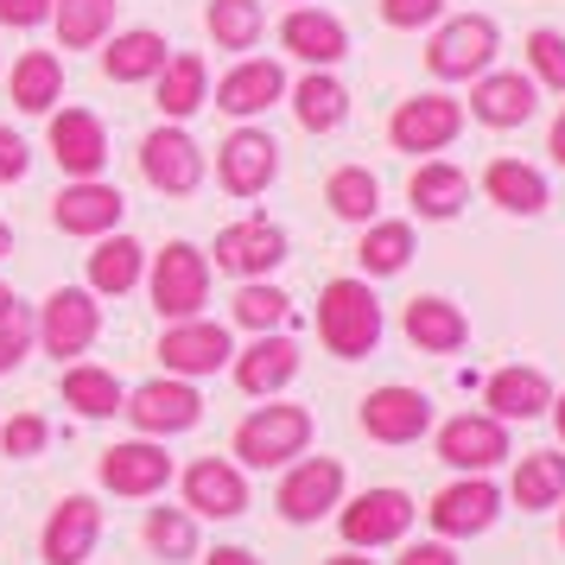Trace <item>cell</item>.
I'll return each instance as SVG.
<instances>
[{"instance_id": "cell-1", "label": "cell", "mask_w": 565, "mask_h": 565, "mask_svg": "<svg viewBox=\"0 0 565 565\" xmlns=\"http://www.w3.org/2000/svg\"><path fill=\"white\" fill-rule=\"evenodd\" d=\"M318 343L343 362L369 356L382 343V299L369 292V280H331L318 292Z\"/></svg>"}, {"instance_id": "cell-2", "label": "cell", "mask_w": 565, "mask_h": 565, "mask_svg": "<svg viewBox=\"0 0 565 565\" xmlns=\"http://www.w3.org/2000/svg\"><path fill=\"white\" fill-rule=\"evenodd\" d=\"M306 445H311V413L292 407V401H267L235 426V463H248V470H280V463L306 458Z\"/></svg>"}, {"instance_id": "cell-3", "label": "cell", "mask_w": 565, "mask_h": 565, "mask_svg": "<svg viewBox=\"0 0 565 565\" xmlns=\"http://www.w3.org/2000/svg\"><path fill=\"white\" fill-rule=\"evenodd\" d=\"M153 306L159 318H204L210 306V255L191 242H166L153 255Z\"/></svg>"}, {"instance_id": "cell-4", "label": "cell", "mask_w": 565, "mask_h": 565, "mask_svg": "<svg viewBox=\"0 0 565 565\" xmlns=\"http://www.w3.org/2000/svg\"><path fill=\"white\" fill-rule=\"evenodd\" d=\"M495 45H502V32L489 13H463V20H445L433 32V45H426V71L445 83H463V77H483L489 64H495Z\"/></svg>"}, {"instance_id": "cell-5", "label": "cell", "mask_w": 565, "mask_h": 565, "mask_svg": "<svg viewBox=\"0 0 565 565\" xmlns=\"http://www.w3.org/2000/svg\"><path fill=\"white\" fill-rule=\"evenodd\" d=\"M121 413L134 419V433L140 438H179L191 433L198 419H204V394L191 382H179V375H159V382H140L121 401Z\"/></svg>"}, {"instance_id": "cell-6", "label": "cell", "mask_w": 565, "mask_h": 565, "mask_svg": "<svg viewBox=\"0 0 565 565\" xmlns=\"http://www.w3.org/2000/svg\"><path fill=\"white\" fill-rule=\"evenodd\" d=\"M413 514L419 509H413L407 489H362L356 502H337V527H343V540H350L356 553H375V546L407 540Z\"/></svg>"}, {"instance_id": "cell-7", "label": "cell", "mask_w": 565, "mask_h": 565, "mask_svg": "<svg viewBox=\"0 0 565 565\" xmlns=\"http://www.w3.org/2000/svg\"><path fill=\"white\" fill-rule=\"evenodd\" d=\"M39 343L52 350V356H83L96 337H103V306H96V292L89 286H57L52 299L39 306Z\"/></svg>"}, {"instance_id": "cell-8", "label": "cell", "mask_w": 565, "mask_h": 565, "mask_svg": "<svg viewBox=\"0 0 565 565\" xmlns=\"http://www.w3.org/2000/svg\"><path fill=\"white\" fill-rule=\"evenodd\" d=\"M509 458V426L495 413H458L438 426V463H451L458 477H489Z\"/></svg>"}, {"instance_id": "cell-9", "label": "cell", "mask_w": 565, "mask_h": 565, "mask_svg": "<svg viewBox=\"0 0 565 565\" xmlns=\"http://www.w3.org/2000/svg\"><path fill=\"white\" fill-rule=\"evenodd\" d=\"M458 134H463V103L458 96H438V89L401 103L394 121H387V140H394L401 153H445Z\"/></svg>"}, {"instance_id": "cell-10", "label": "cell", "mask_w": 565, "mask_h": 565, "mask_svg": "<svg viewBox=\"0 0 565 565\" xmlns=\"http://www.w3.org/2000/svg\"><path fill=\"white\" fill-rule=\"evenodd\" d=\"M235 343L223 324H210V318H179L172 331L159 337V362H166V375H179V382H198V375H216V369H230Z\"/></svg>"}, {"instance_id": "cell-11", "label": "cell", "mask_w": 565, "mask_h": 565, "mask_svg": "<svg viewBox=\"0 0 565 565\" xmlns=\"http://www.w3.org/2000/svg\"><path fill=\"white\" fill-rule=\"evenodd\" d=\"M495 514H502V489L489 483V477H458L451 489L433 495L426 521H433L438 540H470V534H489Z\"/></svg>"}, {"instance_id": "cell-12", "label": "cell", "mask_w": 565, "mask_h": 565, "mask_svg": "<svg viewBox=\"0 0 565 565\" xmlns=\"http://www.w3.org/2000/svg\"><path fill=\"white\" fill-rule=\"evenodd\" d=\"M362 433L375 438V445H419V438L433 433V401L419 387L387 382L362 401Z\"/></svg>"}, {"instance_id": "cell-13", "label": "cell", "mask_w": 565, "mask_h": 565, "mask_svg": "<svg viewBox=\"0 0 565 565\" xmlns=\"http://www.w3.org/2000/svg\"><path fill=\"white\" fill-rule=\"evenodd\" d=\"M337 502H343V463L337 458H292L286 463V483H280V495H274V509H280L292 527L331 514Z\"/></svg>"}, {"instance_id": "cell-14", "label": "cell", "mask_w": 565, "mask_h": 565, "mask_svg": "<svg viewBox=\"0 0 565 565\" xmlns=\"http://www.w3.org/2000/svg\"><path fill=\"white\" fill-rule=\"evenodd\" d=\"M216 179L230 198H260L267 184L280 179V147H274V134L260 128H235L223 147H216Z\"/></svg>"}, {"instance_id": "cell-15", "label": "cell", "mask_w": 565, "mask_h": 565, "mask_svg": "<svg viewBox=\"0 0 565 565\" xmlns=\"http://www.w3.org/2000/svg\"><path fill=\"white\" fill-rule=\"evenodd\" d=\"M280 260H286V230L267 223V216H242L216 235V267L235 274V280H267Z\"/></svg>"}, {"instance_id": "cell-16", "label": "cell", "mask_w": 565, "mask_h": 565, "mask_svg": "<svg viewBox=\"0 0 565 565\" xmlns=\"http://www.w3.org/2000/svg\"><path fill=\"white\" fill-rule=\"evenodd\" d=\"M140 172L166 198H191L204 184V153H198V140L184 128H153L140 140Z\"/></svg>"}, {"instance_id": "cell-17", "label": "cell", "mask_w": 565, "mask_h": 565, "mask_svg": "<svg viewBox=\"0 0 565 565\" xmlns=\"http://www.w3.org/2000/svg\"><path fill=\"white\" fill-rule=\"evenodd\" d=\"M96 477H103V489H115V495L147 502V495H159V489L172 483V458H166L159 438H128V445H108L103 451Z\"/></svg>"}, {"instance_id": "cell-18", "label": "cell", "mask_w": 565, "mask_h": 565, "mask_svg": "<svg viewBox=\"0 0 565 565\" xmlns=\"http://www.w3.org/2000/svg\"><path fill=\"white\" fill-rule=\"evenodd\" d=\"M121 210H128V198L115 191V184L103 179H77V184H64L57 191V204H52V223L64 235H115L121 230Z\"/></svg>"}, {"instance_id": "cell-19", "label": "cell", "mask_w": 565, "mask_h": 565, "mask_svg": "<svg viewBox=\"0 0 565 565\" xmlns=\"http://www.w3.org/2000/svg\"><path fill=\"white\" fill-rule=\"evenodd\" d=\"M96 540H103V509H96V495H64L45 521V534H39V553L45 565H83L96 553Z\"/></svg>"}, {"instance_id": "cell-20", "label": "cell", "mask_w": 565, "mask_h": 565, "mask_svg": "<svg viewBox=\"0 0 565 565\" xmlns=\"http://www.w3.org/2000/svg\"><path fill=\"white\" fill-rule=\"evenodd\" d=\"M230 369H235V387H242V394L274 401V394L299 375V343L280 337V331H260L248 350H235V356H230Z\"/></svg>"}, {"instance_id": "cell-21", "label": "cell", "mask_w": 565, "mask_h": 565, "mask_svg": "<svg viewBox=\"0 0 565 565\" xmlns=\"http://www.w3.org/2000/svg\"><path fill=\"white\" fill-rule=\"evenodd\" d=\"M184 509L204 514V521H235V514L248 509V477H242V463L198 458L184 470Z\"/></svg>"}, {"instance_id": "cell-22", "label": "cell", "mask_w": 565, "mask_h": 565, "mask_svg": "<svg viewBox=\"0 0 565 565\" xmlns=\"http://www.w3.org/2000/svg\"><path fill=\"white\" fill-rule=\"evenodd\" d=\"M52 159L71 172V179H96V172L108 166V128L89 115V108L52 115Z\"/></svg>"}, {"instance_id": "cell-23", "label": "cell", "mask_w": 565, "mask_h": 565, "mask_svg": "<svg viewBox=\"0 0 565 565\" xmlns=\"http://www.w3.org/2000/svg\"><path fill=\"white\" fill-rule=\"evenodd\" d=\"M540 108V83L521 77V71H483L477 89H470V115L483 128H521Z\"/></svg>"}, {"instance_id": "cell-24", "label": "cell", "mask_w": 565, "mask_h": 565, "mask_svg": "<svg viewBox=\"0 0 565 565\" xmlns=\"http://www.w3.org/2000/svg\"><path fill=\"white\" fill-rule=\"evenodd\" d=\"M280 45H286L292 57H299V64H311V71H331L337 57L350 52V32H343V20H337V13L299 7V13H286Z\"/></svg>"}, {"instance_id": "cell-25", "label": "cell", "mask_w": 565, "mask_h": 565, "mask_svg": "<svg viewBox=\"0 0 565 565\" xmlns=\"http://www.w3.org/2000/svg\"><path fill=\"white\" fill-rule=\"evenodd\" d=\"M483 407L502 419V426H514V419H540V413L553 407V382L540 375V369H527V362H514V369H495L483 387Z\"/></svg>"}, {"instance_id": "cell-26", "label": "cell", "mask_w": 565, "mask_h": 565, "mask_svg": "<svg viewBox=\"0 0 565 565\" xmlns=\"http://www.w3.org/2000/svg\"><path fill=\"white\" fill-rule=\"evenodd\" d=\"M286 96V71L274 57H248V64H235L230 77L216 83V108L223 115H260V108H274Z\"/></svg>"}, {"instance_id": "cell-27", "label": "cell", "mask_w": 565, "mask_h": 565, "mask_svg": "<svg viewBox=\"0 0 565 565\" xmlns=\"http://www.w3.org/2000/svg\"><path fill=\"white\" fill-rule=\"evenodd\" d=\"M407 337H413V350H426V356H458L463 343H470V318L451 299L426 292V299L407 306Z\"/></svg>"}, {"instance_id": "cell-28", "label": "cell", "mask_w": 565, "mask_h": 565, "mask_svg": "<svg viewBox=\"0 0 565 565\" xmlns=\"http://www.w3.org/2000/svg\"><path fill=\"white\" fill-rule=\"evenodd\" d=\"M147 274V248L134 235H96V255H89V292L96 299H121L134 292Z\"/></svg>"}, {"instance_id": "cell-29", "label": "cell", "mask_w": 565, "mask_h": 565, "mask_svg": "<svg viewBox=\"0 0 565 565\" xmlns=\"http://www.w3.org/2000/svg\"><path fill=\"white\" fill-rule=\"evenodd\" d=\"M159 115L166 121H184V115H198L210 96V71H204V57L198 52H179V57H166V71H159Z\"/></svg>"}, {"instance_id": "cell-30", "label": "cell", "mask_w": 565, "mask_h": 565, "mask_svg": "<svg viewBox=\"0 0 565 565\" xmlns=\"http://www.w3.org/2000/svg\"><path fill=\"white\" fill-rule=\"evenodd\" d=\"M407 198L419 216H433V223H445V216H458L463 204H470V179H463L458 166H445V159H426L419 172H413Z\"/></svg>"}, {"instance_id": "cell-31", "label": "cell", "mask_w": 565, "mask_h": 565, "mask_svg": "<svg viewBox=\"0 0 565 565\" xmlns=\"http://www.w3.org/2000/svg\"><path fill=\"white\" fill-rule=\"evenodd\" d=\"M166 39H159V32H115V39H108V52H103V71L115 83H147V77H159V71H166Z\"/></svg>"}, {"instance_id": "cell-32", "label": "cell", "mask_w": 565, "mask_h": 565, "mask_svg": "<svg viewBox=\"0 0 565 565\" xmlns=\"http://www.w3.org/2000/svg\"><path fill=\"white\" fill-rule=\"evenodd\" d=\"M483 191H489V204H502L509 216H540L546 210V179L534 166H521V159H495L483 172Z\"/></svg>"}, {"instance_id": "cell-33", "label": "cell", "mask_w": 565, "mask_h": 565, "mask_svg": "<svg viewBox=\"0 0 565 565\" xmlns=\"http://www.w3.org/2000/svg\"><path fill=\"white\" fill-rule=\"evenodd\" d=\"M509 495L521 509H559L565 502V451H527V458L514 463V483Z\"/></svg>"}, {"instance_id": "cell-34", "label": "cell", "mask_w": 565, "mask_h": 565, "mask_svg": "<svg viewBox=\"0 0 565 565\" xmlns=\"http://www.w3.org/2000/svg\"><path fill=\"white\" fill-rule=\"evenodd\" d=\"M121 401H128V387L115 382L108 369H96V362H71L64 369V407H77L83 419H115Z\"/></svg>"}, {"instance_id": "cell-35", "label": "cell", "mask_w": 565, "mask_h": 565, "mask_svg": "<svg viewBox=\"0 0 565 565\" xmlns=\"http://www.w3.org/2000/svg\"><path fill=\"white\" fill-rule=\"evenodd\" d=\"M292 115H299L306 134H331V128H343V115H350V89H343L331 71H311V77L292 89Z\"/></svg>"}, {"instance_id": "cell-36", "label": "cell", "mask_w": 565, "mask_h": 565, "mask_svg": "<svg viewBox=\"0 0 565 565\" xmlns=\"http://www.w3.org/2000/svg\"><path fill=\"white\" fill-rule=\"evenodd\" d=\"M324 204H331L343 223H375V210H382V179H375L369 166H337L331 179H324Z\"/></svg>"}, {"instance_id": "cell-37", "label": "cell", "mask_w": 565, "mask_h": 565, "mask_svg": "<svg viewBox=\"0 0 565 565\" xmlns=\"http://www.w3.org/2000/svg\"><path fill=\"white\" fill-rule=\"evenodd\" d=\"M52 26L71 52H89L115 26V0H52Z\"/></svg>"}, {"instance_id": "cell-38", "label": "cell", "mask_w": 565, "mask_h": 565, "mask_svg": "<svg viewBox=\"0 0 565 565\" xmlns=\"http://www.w3.org/2000/svg\"><path fill=\"white\" fill-rule=\"evenodd\" d=\"M64 96V64L52 52H26L13 64V108H26V115H45V108Z\"/></svg>"}, {"instance_id": "cell-39", "label": "cell", "mask_w": 565, "mask_h": 565, "mask_svg": "<svg viewBox=\"0 0 565 565\" xmlns=\"http://www.w3.org/2000/svg\"><path fill=\"white\" fill-rule=\"evenodd\" d=\"M204 26L216 39V52H255V39L267 20H260V0H210Z\"/></svg>"}, {"instance_id": "cell-40", "label": "cell", "mask_w": 565, "mask_h": 565, "mask_svg": "<svg viewBox=\"0 0 565 565\" xmlns=\"http://www.w3.org/2000/svg\"><path fill=\"white\" fill-rule=\"evenodd\" d=\"M362 274H401L413 260V230L407 223H362Z\"/></svg>"}, {"instance_id": "cell-41", "label": "cell", "mask_w": 565, "mask_h": 565, "mask_svg": "<svg viewBox=\"0 0 565 565\" xmlns=\"http://www.w3.org/2000/svg\"><path fill=\"white\" fill-rule=\"evenodd\" d=\"M147 546H153L166 565L198 559V514L191 509H153L147 514Z\"/></svg>"}, {"instance_id": "cell-42", "label": "cell", "mask_w": 565, "mask_h": 565, "mask_svg": "<svg viewBox=\"0 0 565 565\" xmlns=\"http://www.w3.org/2000/svg\"><path fill=\"white\" fill-rule=\"evenodd\" d=\"M286 311H292V299H286L280 286H267V280H242V292H235V324L242 331H280L286 324Z\"/></svg>"}, {"instance_id": "cell-43", "label": "cell", "mask_w": 565, "mask_h": 565, "mask_svg": "<svg viewBox=\"0 0 565 565\" xmlns=\"http://www.w3.org/2000/svg\"><path fill=\"white\" fill-rule=\"evenodd\" d=\"M32 343H39V324H32V311L13 299V306L0 311V375H13V369L26 362Z\"/></svg>"}, {"instance_id": "cell-44", "label": "cell", "mask_w": 565, "mask_h": 565, "mask_svg": "<svg viewBox=\"0 0 565 565\" xmlns=\"http://www.w3.org/2000/svg\"><path fill=\"white\" fill-rule=\"evenodd\" d=\"M527 64H534V83H546V89L565 96V32L540 26L534 39H527Z\"/></svg>"}, {"instance_id": "cell-45", "label": "cell", "mask_w": 565, "mask_h": 565, "mask_svg": "<svg viewBox=\"0 0 565 565\" xmlns=\"http://www.w3.org/2000/svg\"><path fill=\"white\" fill-rule=\"evenodd\" d=\"M45 445H52V426H45L39 413H13V419L0 426V451H7V458H39Z\"/></svg>"}, {"instance_id": "cell-46", "label": "cell", "mask_w": 565, "mask_h": 565, "mask_svg": "<svg viewBox=\"0 0 565 565\" xmlns=\"http://www.w3.org/2000/svg\"><path fill=\"white\" fill-rule=\"evenodd\" d=\"M438 13H445V0H382V20L394 32H419V26H433Z\"/></svg>"}, {"instance_id": "cell-47", "label": "cell", "mask_w": 565, "mask_h": 565, "mask_svg": "<svg viewBox=\"0 0 565 565\" xmlns=\"http://www.w3.org/2000/svg\"><path fill=\"white\" fill-rule=\"evenodd\" d=\"M26 166H32L26 140H20L13 128H0V184H20L26 179Z\"/></svg>"}, {"instance_id": "cell-48", "label": "cell", "mask_w": 565, "mask_h": 565, "mask_svg": "<svg viewBox=\"0 0 565 565\" xmlns=\"http://www.w3.org/2000/svg\"><path fill=\"white\" fill-rule=\"evenodd\" d=\"M52 20V0H0V26H45Z\"/></svg>"}, {"instance_id": "cell-49", "label": "cell", "mask_w": 565, "mask_h": 565, "mask_svg": "<svg viewBox=\"0 0 565 565\" xmlns=\"http://www.w3.org/2000/svg\"><path fill=\"white\" fill-rule=\"evenodd\" d=\"M394 565H458V553H451L445 540H419V546H407Z\"/></svg>"}, {"instance_id": "cell-50", "label": "cell", "mask_w": 565, "mask_h": 565, "mask_svg": "<svg viewBox=\"0 0 565 565\" xmlns=\"http://www.w3.org/2000/svg\"><path fill=\"white\" fill-rule=\"evenodd\" d=\"M204 565H260V559L248 553V546H216V553H210Z\"/></svg>"}, {"instance_id": "cell-51", "label": "cell", "mask_w": 565, "mask_h": 565, "mask_svg": "<svg viewBox=\"0 0 565 565\" xmlns=\"http://www.w3.org/2000/svg\"><path fill=\"white\" fill-rule=\"evenodd\" d=\"M553 159L565 166V108H559V121H553Z\"/></svg>"}, {"instance_id": "cell-52", "label": "cell", "mask_w": 565, "mask_h": 565, "mask_svg": "<svg viewBox=\"0 0 565 565\" xmlns=\"http://www.w3.org/2000/svg\"><path fill=\"white\" fill-rule=\"evenodd\" d=\"M324 565H375V559H369V553H356V546H350V553H337V559H324Z\"/></svg>"}, {"instance_id": "cell-53", "label": "cell", "mask_w": 565, "mask_h": 565, "mask_svg": "<svg viewBox=\"0 0 565 565\" xmlns=\"http://www.w3.org/2000/svg\"><path fill=\"white\" fill-rule=\"evenodd\" d=\"M546 413H553V426H559V445H565V394H553V407H546Z\"/></svg>"}, {"instance_id": "cell-54", "label": "cell", "mask_w": 565, "mask_h": 565, "mask_svg": "<svg viewBox=\"0 0 565 565\" xmlns=\"http://www.w3.org/2000/svg\"><path fill=\"white\" fill-rule=\"evenodd\" d=\"M7 248H13V235H7V223H0V255H7Z\"/></svg>"}, {"instance_id": "cell-55", "label": "cell", "mask_w": 565, "mask_h": 565, "mask_svg": "<svg viewBox=\"0 0 565 565\" xmlns=\"http://www.w3.org/2000/svg\"><path fill=\"white\" fill-rule=\"evenodd\" d=\"M7 306H13V292H7V286H0V311H7Z\"/></svg>"}, {"instance_id": "cell-56", "label": "cell", "mask_w": 565, "mask_h": 565, "mask_svg": "<svg viewBox=\"0 0 565 565\" xmlns=\"http://www.w3.org/2000/svg\"><path fill=\"white\" fill-rule=\"evenodd\" d=\"M559 540H565V521H559Z\"/></svg>"}]
</instances>
